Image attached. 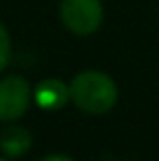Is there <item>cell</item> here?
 I'll return each instance as SVG.
<instances>
[{
  "label": "cell",
  "mask_w": 159,
  "mask_h": 161,
  "mask_svg": "<svg viewBox=\"0 0 159 161\" xmlns=\"http://www.w3.org/2000/svg\"><path fill=\"white\" fill-rule=\"evenodd\" d=\"M33 90L23 75H6L0 80V122H14L27 114Z\"/></svg>",
  "instance_id": "3"
},
{
  "label": "cell",
  "mask_w": 159,
  "mask_h": 161,
  "mask_svg": "<svg viewBox=\"0 0 159 161\" xmlns=\"http://www.w3.org/2000/svg\"><path fill=\"white\" fill-rule=\"evenodd\" d=\"M33 147V135L23 126H6L0 133V153L8 159H16L29 153Z\"/></svg>",
  "instance_id": "5"
},
{
  "label": "cell",
  "mask_w": 159,
  "mask_h": 161,
  "mask_svg": "<svg viewBox=\"0 0 159 161\" xmlns=\"http://www.w3.org/2000/svg\"><path fill=\"white\" fill-rule=\"evenodd\" d=\"M59 19L72 35L90 37L102 27V0H61Z\"/></svg>",
  "instance_id": "2"
},
{
  "label": "cell",
  "mask_w": 159,
  "mask_h": 161,
  "mask_svg": "<svg viewBox=\"0 0 159 161\" xmlns=\"http://www.w3.org/2000/svg\"><path fill=\"white\" fill-rule=\"evenodd\" d=\"M10 53H12V43H10V35L8 29L0 23V71H4V67L10 61Z\"/></svg>",
  "instance_id": "6"
},
{
  "label": "cell",
  "mask_w": 159,
  "mask_h": 161,
  "mask_svg": "<svg viewBox=\"0 0 159 161\" xmlns=\"http://www.w3.org/2000/svg\"><path fill=\"white\" fill-rule=\"evenodd\" d=\"M69 96L80 112L100 116L116 106L118 88L108 74L100 69H86L69 82Z\"/></svg>",
  "instance_id": "1"
},
{
  "label": "cell",
  "mask_w": 159,
  "mask_h": 161,
  "mask_svg": "<svg viewBox=\"0 0 159 161\" xmlns=\"http://www.w3.org/2000/svg\"><path fill=\"white\" fill-rule=\"evenodd\" d=\"M35 104L45 112H57L72 100L69 96V84H65L59 78H45L37 84L33 92Z\"/></svg>",
  "instance_id": "4"
},
{
  "label": "cell",
  "mask_w": 159,
  "mask_h": 161,
  "mask_svg": "<svg viewBox=\"0 0 159 161\" xmlns=\"http://www.w3.org/2000/svg\"><path fill=\"white\" fill-rule=\"evenodd\" d=\"M45 161H53V159H61V161H72V155H59V153H51V155H45Z\"/></svg>",
  "instance_id": "7"
}]
</instances>
